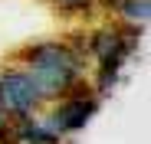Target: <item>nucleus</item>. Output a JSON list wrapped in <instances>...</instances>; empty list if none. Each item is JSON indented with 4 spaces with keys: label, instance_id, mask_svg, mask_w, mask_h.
I'll use <instances>...</instances> for the list:
<instances>
[{
    "label": "nucleus",
    "instance_id": "0eeeda50",
    "mask_svg": "<svg viewBox=\"0 0 151 144\" xmlns=\"http://www.w3.org/2000/svg\"><path fill=\"white\" fill-rule=\"evenodd\" d=\"M7 125H10V118H7V111H4V102H0V131H4Z\"/></svg>",
    "mask_w": 151,
    "mask_h": 144
},
{
    "label": "nucleus",
    "instance_id": "7ed1b4c3",
    "mask_svg": "<svg viewBox=\"0 0 151 144\" xmlns=\"http://www.w3.org/2000/svg\"><path fill=\"white\" fill-rule=\"evenodd\" d=\"M99 102H102V98H99L86 82H79L76 88H69L66 95L53 98L43 108V121L53 128L59 138H69V134L82 131L92 121V115L99 111Z\"/></svg>",
    "mask_w": 151,
    "mask_h": 144
},
{
    "label": "nucleus",
    "instance_id": "423d86ee",
    "mask_svg": "<svg viewBox=\"0 0 151 144\" xmlns=\"http://www.w3.org/2000/svg\"><path fill=\"white\" fill-rule=\"evenodd\" d=\"M49 4L59 16H89L99 7V0H49Z\"/></svg>",
    "mask_w": 151,
    "mask_h": 144
},
{
    "label": "nucleus",
    "instance_id": "f257e3e1",
    "mask_svg": "<svg viewBox=\"0 0 151 144\" xmlns=\"http://www.w3.org/2000/svg\"><path fill=\"white\" fill-rule=\"evenodd\" d=\"M17 66H23L33 76V82L40 85L46 105L66 95L69 88H76L82 79H86V56L76 49L69 39H40V43H27L20 46L17 56H13Z\"/></svg>",
    "mask_w": 151,
    "mask_h": 144
},
{
    "label": "nucleus",
    "instance_id": "20e7f679",
    "mask_svg": "<svg viewBox=\"0 0 151 144\" xmlns=\"http://www.w3.org/2000/svg\"><path fill=\"white\" fill-rule=\"evenodd\" d=\"M0 102L10 121H23V118H36L46 108V98L40 85L33 82V76L23 66L10 62L0 69Z\"/></svg>",
    "mask_w": 151,
    "mask_h": 144
},
{
    "label": "nucleus",
    "instance_id": "f03ea898",
    "mask_svg": "<svg viewBox=\"0 0 151 144\" xmlns=\"http://www.w3.org/2000/svg\"><path fill=\"white\" fill-rule=\"evenodd\" d=\"M138 36H141V26L118 23V26H99V30L86 33V43H72L82 56H89L95 62V82L89 88L99 98L109 95L118 85V76H122L125 62L138 49Z\"/></svg>",
    "mask_w": 151,
    "mask_h": 144
},
{
    "label": "nucleus",
    "instance_id": "39448f33",
    "mask_svg": "<svg viewBox=\"0 0 151 144\" xmlns=\"http://www.w3.org/2000/svg\"><path fill=\"white\" fill-rule=\"evenodd\" d=\"M99 7H109L118 23H128V26H141L151 16V0H99Z\"/></svg>",
    "mask_w": 151,
    "mask_h": 144
}]
</instances>
